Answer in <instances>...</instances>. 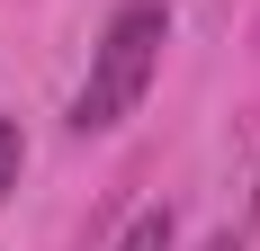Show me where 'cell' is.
I'll return each mask as SVG.
<instances>
[{
	"label": "cell",
	"instance_id": "cell-1",
	"mask_svg": "<svg viewBox=\"0 0 260 251\" xmlns=\"http://www.w3.org/2000/svg\"><path fill=\"white\" fill-rule=\"evenodd\" d=\"M161 45H171V9L161 0H126L108 18V36L90 45V81L72 90V125L81 135H108V125H126L144 108V90L161 72Z\"/></svg>",
	"mask_w": 260,
	"mask_h": 251
},
{
	"label": "cell",
	"instance_id": "cell-2",
	"mask_svg": "<svg viewBox=\"0 0 260 251\" xmlns=\"http://www.w3.org/2000/svg\"><path fill=\"white\" fill-rule=\"evenodd\" d=\"M171 233H180V225H171V206H144V215L117 233V251H171Z\"/></svg>",
	"mask_w": 260,
	"mask_h": 251
},
{
	"label": "cell",
	"instance_id": "cell-3",
	"mask_svg": "<svg viewBox=\"0 0 260 251\" xmlns=\"http://www.w3.org/2000/svg\"><path fill=\"white\" fill-rule=\"evenodd\" d=\"M18 171H27V135H18V117H0V198L18 189Z\"/></svg>",
	"mask_w": 260,
	"mask_h": 251
},
{
	"label": "cell",
	"instance_id": "cell-4",
	"mask_svg": "<svg viewBox=\"0 0 260 251\" xmlns=\"http://www.w3.org/2000/svg\"><path fill=\"white\" fill-rule=\"evenodd\" d=\"M207 251H242V242H234V233H215V242H207Z\"/></svg>",
	"mask_w": 260,
	"mask_h": 251
},
{
	"label": "cell",
	"instance_id": "cell-5",
	"mask_svg": "<svg viewBox=\"0 0 260 251\" xmlns=\"http://www.w3.org/2000/svg\"><path fill=\"white\" fill-rule=\"evenodd\" d=\"M251 215H260V189H251Z\"/></svg>",
	"mask_w": 260,
	"mask_h": 251
}]
</instances>
